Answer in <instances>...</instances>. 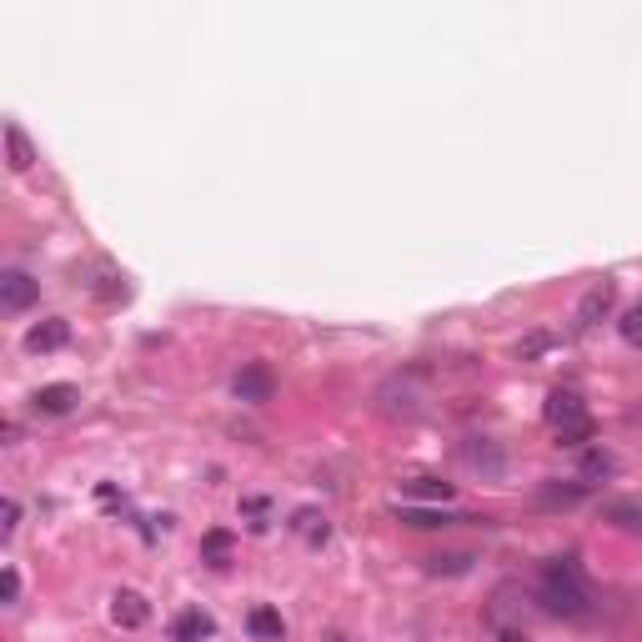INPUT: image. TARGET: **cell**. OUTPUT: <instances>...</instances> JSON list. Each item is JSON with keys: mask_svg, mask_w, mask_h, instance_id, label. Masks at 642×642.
Here are the masks:
<instances>
[{"mask_svg": "<svg viewBox=\"0 0 642 642\" xmlns=\"http://www.w3.org/2000/svg\"><path fill=\"white\" fill-rule=\"evenodd\" d=\"M542 607L552 617H587L592 612V587L582 577L577 557H547L542 562V587H537Z\"/></svg>", "mask_w": 642, "mask_h": 642, "instance_id": "cell-1", "label": "cell"}, {"mask_svg": "<svg viewBox=\"0 0 642 642\" xmlns=\"http://www.w3.org/2000/svg\"><path fill=\"white\" fill-rule=\"evenodd\" d=\"M36 296H41V281H36L31 271H21V266L0 271V306H6L11 316L31 311V306H36Z\"/></svg>", "mask_w": 642, "mask_h": 642, "instance_id": "cell-2", "label": "cell"}, {"mask_svg": "<svg viewBox=\"0 0 642 642\" xmlns=\"http://www.w3.org/2000/svg\"><path fill=\"white\" fill-rule=\"evenodd\" d=\"M542 417H547V427H552V432H572V427L592 422V417H587V402H582V397H577L572 387H557V392L547 397Z\"/></svg>", "mask_w": 642, "mask_h": 642, "instance_id": "cell-3", "label": "cell"}, {"mask_svg": "<svg viewBox=\"0 0 642 642\" xmlns=\"http://www.w3.org/2000/svg\"><path fill=\"white\" fill-rule=\"evenodd\" d=\"M231 392H236V402L261 407V402H271V397H276V377H271V367H266V362H246V367L236 372Z\"/></svg>", "mask_w": 642, "mask_h": 642, "instance_id": "cell-4", "label": "cell"}, {"mask_svg": "<svg viewBox=\"0 0 642 642\" xmlns=\"http://www.w3.org/2000/svg\"><path fill=\"white\" fill-rule=\"evenodd\" d=\"M612 296H617V291H612V281H597V286L577 301V311H572V332H592L597 321L612 311Z\"/></svg>", "mask_w": 642, "mask_h": 642, "instance_id": "cell-5", "label": "cell"}, {"mask_svg": "<svg viewBox=\"0 0 642 642\" xmlns=\"http://www.w3.org/2000/svg\"><path fill=\"white\" fill-rule=\"evenodd\" d=\"M71 342V321L66 316H51V321H36V327L26 332V352L46 357V352H61Z\"/></svg>", "mask_w": 642, "mask_h": 642, "instance_id": "cell-6", "label": "cell"}, {"mask_svg": "<svg viewBox=\"0 0 642 642\" xmlns=\"http://www.w3.org/2000/svg\"><path fill=\"white\" fill-rule=\"evenodd\" d=\"M111 617H116V627H146L151 622V602L141 597V592H131V587H121L116 597H111Z\"/></svg>", "mask_w": 642, "mask_h": 642, "instance_id": "cell-7", "label": "cell"}, {"mask_svg": "<svg viewBox=\"0 0 642 642\" xmlns=\"http://www.w3.org/2000/svg\"><path fill=\"white\" fill-rule=\"evenodd\" d=\"M76 402H81V392H76L71 382H51V387H41V392L31 397V407H36L41 417H66Z\"/></svg>", "mask_w": 642, "mask_h": 642, "instance_id": "cell-8", "label": "cell"}, {"mask_svg": "<svg viewBox=\"0 0 642 642\" xmlns=\"http://www.w3.org/2000/svg\"><path fill=\"white\" fill-rule=\"evenodd\" d=\"M171 632H176V642H211L216 637V617L201 612V607H186V612H176Z\"/></svg>", "mask_w": 642, "mask_h": 642, "instance_id": "cell-9", "label": "cell"}, {"mask_svg": "<svg viewBox=\"0 0 642 642\" xmlns=\"http://www.w3.org/2000/svg\"><path fill=\"white\" fill-rule=\"evenodd\" d=\"M462 462H467V467H477V472H487V477H502V467H507L502 447H492L487 437H472V442L462 447Z\"/></svg>", "mask_w": 642, "mask_h": 642, "instance_id": "cell-10", "label": "cell"}, {"mask_svg": "<svg viewBox=\"0 0 642 642\" xmlns=\"http://www.w3.org/2000/svg\"><path fill=\"white\" fill-rule=\"evenodd\" d=\"M592 492V482H542L537 487V507H577Z\"/></svg>", "mask_w": 642, "mask_h": 642, "instance_id": "cell-11", "label": "cell"}, {"mask_svg": "<svg viewBox=\"0 0 642 642\" xmlns=\"http://www.w3.org/2000/svg\"><path fill=\"white\" fill-rule=\"evenodd\" d=\"M6 161H11V171H31L36 166V146L16 121H6Z\"/></svg>", "mask_w": 642, "mask_h": 642, "instance_id": "cell-12", "label": "cell"}, {"mask_svg": "<svg viewBox=\"0 0 642 642\" xmlns=\"http://www.w3.org/2000/svg\"><path fill=\"white\" fill-rule=\"evenodd\" d=\"M602 522H612V527H622V532H642V502L612 497V502H602Z\"/></svg>", "mask_w": 642, "mask_h": 642, "instance_id": "cell-13", "label": "cell"}, {"mask_svg": "<svg viewBox=\"0 0 642 642\" xmlns=\"http://www.w3.org/2000/svg\"><path fill=\"white\" fill-rule=\"evenodd\" d=\"M291 532H301L311 547H321L332 537V527H327V517H321L316 507H301V512H291Z\"/></svg>", "mask_w": 642, "mask_h": 642, "instance_id": "cell-14", "label": "cell"}, {"mask_svg": "<svg viewBox=\"0 0 642 642\" xmlns=\"http://www.w3.org/2000/svg\"><path fill=\"white\" fill-rule=\"evenodd\" d=\"M246 627H251V637H261V642H281V637H286V622H281L276 607H251Z\"/></svg>", "mask_w": 642, "mask_h": 642, "instance_id": "cell-15", "label": "cell"}, {"mask_svg": "<svg viewBox=\"0 0 642 642\" xmlns=\"http://www.w3.org/2000/svg\"><path fill=\"white\" fill-rule=\"evenodd\" d=\"M582 482H597V477H612L617 472V457L607 447H582V462H577Z\"/></svg>", "mask_w": 642, "mask_h": 642, "instance_id": "cell-16", "label": "cell"}, {"mask_svg": "<svg viewBox=\"0 0 642 642\" xmlns=\"http://www.w3.org/2000/svg\"><path fill=\"white\" fill-rule=\"evenodd\" d=\"M402 497H422V502H452V482H442V477H407V482H402Z\"/></svg>", "mask_w": 642, "mask_h": 642, "instance_id": "cell-17", "label": "cell"}, {"mask_svg": "<svg viewBox=\"0 0 642 642\" xmlns=\"http://www.w3.org/2000/svg\"><path fill=\"white\" fill-rule=\"evenodd\" d=\"M397 522H407V527H457V522H467V517H457V512H432V507H397Z\"/></svg>", "mask_w": 642, "mask_h": 642, "instance_id": "cell-18", "label": "cell"}, {"mask_svg": "<svg viewBox=\"0 0 642 642\" xmlns=\"http://www.w3.org/2000/svg\"><path fill=\"white\" fill-rule=\"evenodd\" d=\"M231 547H236V537H231L226 527H211V532L201 537V562H211V567H221V562L231 557Z\"/></svg>", "mask_w": 642, "mask_h": 642, "instance_id": "cell-19", "label": "cell"}, {"mask_svg": "<svg viewBox=\"0 0 642 642\" xmlns=\"http://www.w3.org/2000/svg\"><path fill=\"white\" fill-rule=\"evenodd\" d=\"M472 552H437V557H427V572L432 577H462V572H472Z\"/></svg>", "mask_w": 642, "mask_h": 642, "instance_id": "cell-20", "label": "cell"}, {"mask_svg": "<svg viewBox=\"0 0 642 642\" xmlns=\"http://www.w3.org/2000/svg\"><path fill=\"white\" fill-rule=\"evenodd\" d=\"M617 332H622V342H627V347H637V352H642V301L622 311V321H617Z\"/></svg>", "mask_w": 642, "mask_h": 642, "instance_id": "cell-21", "label": "cell"}, {"mask_svg": "<svg viewBox=\"0 0 642 642\" xmlns=\"http://www.w3.org/2000/svg\"><path fill=\"white\" fill-rule=\"evenodd\" d=\"M16 597H21V572L6 567V572H0V602H16Z\"/></svg>", "mask_w": 642, "mask_h": 642, "instance_id": "cell-22", "label": "cell"}, {"mask_svg": "<svg viewBox=\"0 0 642 642\" xmlns=\"http://www.w3.org/2000/svg\"><path fill=\"white\" fill-rule=\"evenodd\" d=\"M587 442H592V422H582L572 432H557V447H587Z\"/></svg>", "mask_w": 642, "mask_h": 642, "instance_id": "cell-23", "label": "cell"}, {"mask_svg": "<svg viewBox=\"0 0 642 642\" xmlns=\"http://www.w3.org/2000/svg\"><path fill=\"white\" fill-rule=\"evenodd\" d=\"M241 512L251 517V527H256V532L266 527V497H246V502H241Z\"/></svg>", "mask_w": 642, "mask_h": 642, "instance_id": "cell-24", "label": "cell"}, {"mask_svg": "<svg viewBox=\"0 0 642 642\" xmlns=\"http://www.w3.org/2000/svg\"><path fill=\"white\" fill-rule=\"evenodd\" d=\"M0 517H6V522H0V532L11 537V532L21 527V502H16V497H6V507H0Z\"/></svg>", "mask_w": 642, "mask_h": 642, "instance_id": "cell-25", "label": "cell"}, {"mask_svg": "<svg viewBox=\"0 0 642 642\" xmlns=\"http://www.w3.org/2000/svg\"><path fill=\"white\" fill-rule=\"evenodd\" d=\"M547 347H552V337H547V332H532V337L522 342V357H542Z\"/></svg>", "mask_w": 642, "mask_h": 642, "instance_id": "cell-26", "label": "cell"}, {"mask_svg": "<svg viewBox=\"0 0 642 642\" xmlns=\"http://www.w3.org/2000/svg\"><path fill=\"white\" fill-rule=\"evenodd\" d=\"M101 281H106V286H101L106 301H126V281H121V276H101Z\"/></svg>", "mask_w": 642, "mask_h": 642, "instance_id": "cell-27", "label": "cell"}, {"mask_svg": "<svg viewBox=\"0 0 642 642\" xmlns=\"http://www.w3.org/2000/svg\"><path fill=\"white\" fill-rule=\"evenodd\" d=\"M497 642H527V632H502Z\"/></svg>", "mask_w": 642, "mask_h": 642, "instance_id": "cell-28", "label": "cell"}]
</instances>
